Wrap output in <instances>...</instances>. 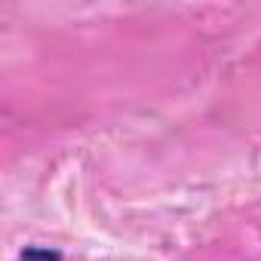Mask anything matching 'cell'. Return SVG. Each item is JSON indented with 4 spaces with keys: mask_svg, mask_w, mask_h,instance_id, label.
<instances>
[{
    "mask_svg": "<svg viewBox=\"0 0 261 261\" xmlns=\"http://www.w3.org/2000/svg\"><path fill=\"white\" fill-rule=\"evenodd\" d=\"M16 261H62V255L56 249H46V246H28Z\"/></svg>",
    "mask_w": 261,
    "mask_h": 261,
    "instance_id": "6da1fadb",
    "label": "cell"
}]
</instances>
